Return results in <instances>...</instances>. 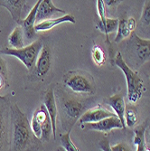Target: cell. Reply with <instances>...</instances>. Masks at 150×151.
<instances>
[{"label": "cell", "mask_w": 150, "mask_h": 151, "mask_svg": "<svg viewBox=\"0 0 150 151\" xmlns=\"http://www.w3.org/2000/svg\"><path fill=\"white\" fill-rule=\"evenodd\" d=\"M11 119L13 124L12 150H24L34 140V133L26 115L17 104L11 106Z\"/></svg>", "instance_id": "obj_1"}, {"label": "cell", "mask_w": 150, "mask_h": 151, "mask_svg": "<svg viewBox=\"0 0 150 151\" xmlns=\"http://www.w3.org/2000/svg\"><path fill=\"white\" fill-rule=\"evenodd\" d=\"M30 125H31V129H32V131H33L34 137L36 139H40L41 138H42V128H41L40 123L34 115H33Z\"/></svg>", "instance_id": "obj_24"}, {"label": "cell", "mask_w": 150, "mask_h": 151, "mask_svg": "<svg viewBox=\"0 0 150 151\" xmlns=\"http://www.w3.org/2000/svg\"><path fill=\"white\" fill-rule=\"evenodd\" d=\"M62 83L74 93L92 95L96 91V85L92 76L85 72H68L63 75Z\"/></svg>", "instance_id": "obj_4"}, {"label": "cell", "mask_w": 150, "mask_h": 151, "mask_svg": "<svg viewBox=\"0 0 150 151\" xmlns=\"http://www.w3.org/2000/svg\"><path fill=\"white\" fill-rule=\"evenodd\" d=\"M145 132H146V124H142L139 127H137L134 129V139L133 142L137 147L138 151H146L150 150L148 147L146 146V137H145Z\"/></svg>", "instance_id": "obj_17"}, {"label": "cell", "mask_w": 150, "mask_h": 151, "mask_svg": "<svg viewBox=\"0 0 150 151\" xmlns=\"http://www.w3.org/2000/svg\"><path fill=\"white\" fill-rule=\"evenodd\" d=\"M127 48L129 58L137 63L138 66L150 60V39L140 38L132 32L128 41Z\"/></svg>", "instance_id": "obj_6"}, {"label": "cell", "mask_w": 150, "mask_h": 151, "mask_svg": "<svg viewBox=\"0 0 150 151\" xmlns=\"http://www.w3.org/2000/svg\"><path fill=\"white\" fill-rule=\"evenodd\" d=\"M111 150L112 151H126V150H130L129 147L125 144V143H118L114 146H111Z\"/></svg>", "instance_id": "obj_28"}, {"label": "cell", "mask_w": 150, "mask_h": 151, "mask_svg": "<svg viewBox=\"0 0 150 151\" xmlns=\"http://www.w3.org/2000/svg\"><path fill=\"white\" fill-rule=\"evenodd\" d=\"M5 135H6V124H5V118L2 111L0 109V150L4 147L5 141Z\"/></svg>", "instance_id": "obj_26"}, {"label": "cell", "mask_w": 150, "mask_h": 151, "mask_svg": "<svg viewBox=\"0 0 150 151\" xmlns=\"http://www.w3.org/2000/svg\"><path fill=\"white\" fill-rule=\"evenodd\" d=\"M141 22L146 24H150V0H146L142 9Z\"/></svg>", "instance_id": "obj_25"}, {"label": "cell", "mask_w": 150, "mask_h": 151, "mask_svg": "<svg viewBox=\"0 0 150 151\" xmlns=\"http://www.w3.org/2000/svg\"><path fill=\"white\" fill-rule=\"evenodd\" d=\"M44 104L47 109V112L50 116L52 126V133H53V139H55L56 136V121L58 116V107L57 102L55 101V96H54L53 90L50 88L44 97Z\"/></svg>", "instance_id": "obj_12"}, {"label": "cell", "mask_w": 150, "mask_h": 151, "mask_svg": "<svg viewBox=\"0 0 150 151\" xmlns=\"http://www.w3.org/2000/svg\"><path fill=\"white\" fill-rule=\"evenodd\" d=\"M70 133H71V130H68L67 133L60 136L62 146L64 148V150H66V151H78L79 150L78 147L72 143V141L71 139Z\"/></svg>", "instance_id": "obj_23"}, {"label": "cell", "mask_w": 150, "mask_h": 151, "mask_svg": "<svg viewBox=\"0 0 150 151\" xmlns=\"http://www.w3.org/2000/svg\"><path fill=\"white\" fill-rule=\"evenodd\" d=\"M59 109L62 119L63 129L66 130H72V127L80 119L84 112V106L83 102L69 94L62 93L60 97L59 95Z\"/></svg>", "instance_id": "obj_3"}, {"label": "cell", "mask_w": 150, "mask_h": 151, "mask_svg": "<svg viewBox=\"0 0 150 151\" xmlns=\"http://www.w3.org/2000/svg\"><path fill=\"white\" fill-rule=\"evenodd\" d=\"M27 0H0V6L6 8L11 17L17 24L21 21V13L23 6Z\"/></svg>", "instance_id": "obj_16"}, {"label": "cell", "mask_w": 150, "mask_h": 151, "mask_svg": "<svg viewBox=\"0 0 150 151\" xmlns=\"http://www.w3.org/2000/svg\"><path fill=\"white\" fill-rule=\"evenodd\" d=\"M70 22L72 24H75L76 20L75 17L71 15V14H65L61 17H56V18H49L44 21H41L39 23H36L34 25V30L36 32H44V31H48L53 28L54 26H56L60 24Z\"/></svg>", "instance_id": "obj_14"}, {"label": "cell", "mask_w": 150, "mask_h": 151, "mask_svg": "<svg viewBox=\"0 0 150 151\" xmlns=\"http://www.w3.org/2000/svg\"><path fill=\"white\" fill-rule=\"evenodd\" d=\"M118 19L116 18H106L105 21H99L96 24V28H98L101 33L106 35L107 42H108V35L115 32L118 26Z\"/></svg>", "instance_id": "obj_19"}, {"label": "cell", "mask_w": 150, "mask_h": 151, "mask_svg": "<svg viewBox=\"0 0 150 151\" xmlns=\"http://www.w3.org/2000/svg\"><path fill=\"white\" fill-rule=\"evenodd\" d=\"M8 44L12 48H22L24 46V33L21 25L17 26L8 36Z\"/></svg>", "instance_id": "obj_18"}, {"label": "cell", "mask_w": 150, "mask_h": 151, "mask_svg": "<svg viewBox=\"0 0 150 151\" xmlns=\"http://www.w3.org/2000/svg\"><path fill=\"white\" fill-rule=\"evenodd\" d=\"M97 13L100 17V21L103 22L106 20V5L103 0H97Z\"/></svg>", "instance_id": "obj_27"}, {"label": "cell", "mask_w": 150, "mask_h": 151, "mask_svg": "<svg viewBox=\"0 0 150 151\" xmlns=\"http://www.w3.org/2000/svg\"><path fill=\"white\" fill-rule=\"evenodd\" d=\"M131 31L129 30L128 26L127 24V19H120L118 21V26L117 29V34L114 38L115 43H119L122 40L128 38L131 35Z\"/></svg>", "instance_id": "obj_20"}, {"label": "cell", "mask_w": 150, "mask_h": 151, "mask_svg": "<svg viewBox=\"0 0 150 151\" xmlns=\"http://www.w3.org/2000/svg\"><path fill=\"white\" fill-rule=\"evenodd\" d=\"M127 24L128 26V28L131 32H134L136 27H137V22H136L134 17H129L127 19Z\"/></svg>", "instance_id": "obj_29"}, {"label": "cell", "mask_w": 150, "mask_h": 151, "mask_svg": "<svg viewBox=\"0 0 150 151\" xmlns=\"http://www.w3.org/2000/svg\"><path fill=\"white\" fill-rule=\"evenodd\" d=\"M100 150H105V151H108V150H111V146L110 145V143H108V141L107 139H103L100 142Z\"/></svg>", "instance_id": "obj_31"}, {"label": "cell", "mask_w": 150, "mask_h": 151, "mask_svg": "<svg viewBox=\"0 0 150 151\" xmlns=\"http://www.w3.org/2000/svg\"><path fill=\"white\" fill-rule=\"evenodd\" d=\"M34 115L38 119L41 128H42V139L44 141H48L51 138V135L52 132V121L50 119V116L47 112V109L44 105H41L40 108H38L34 111Z\"/></svg>", "instance_id": "obj_11"}, {"label": "cell", "mask_w": 150, "mask_h": 151, "mask_svg": "<svg viewBox=\"0 0 150 151\" xmlns=\"http://www.w3.org/2000/svg\"><path fill=\"white\" fill-rule=\"evenodd\" d=\"M52 65V51L47 45H43L34 64L35 74L38 78H44Z\"/></svg>", "instance_id": "obj_8"}, {"label": "cell", "mask_w": 150, "mask_h": 151, "mask_svg": "<svg viewBox=\"0 0 150 151\" xmlns=\"http://www.w3.org/2000/svg\"><path fill=\"white\" fill-rule=\"evenodd\" d=\"M0 73L6 75V61L0 55Z\"/></svg>", "instance_id": "obj_32"}, {"label": "cell", "mask_w": 150, "mask_h": 151, "mask_svg": "<svg viewBox=\"0 0 150 151\" xmlns=\"http://www.w3.org/2000/svg\"><path fill=\"white\" fill-rule=\"evenodd\" d=\"M5 75L0 73V90H1L4 86V83H5Z\"/></svg>", "instance_id": "obj_33"}, {"label": "cell", "mask_w": 150, "mask_h": 151, "mask_svg": "<svg viewBox=\"0 0 150 151\" xmlns=\"http://www.w3.org/2000/svg\"><path fill=\"white\" fill-rule=\"evenodd\" d=\"M106 6L108 7H113L118 6V4H120L123 0H103Z\"/></svg>", "instance_id": "obj_30"}, {"label": "cell", "mask_w": 150, "mask_h": 151, "mask_svg": "<svg viewBox=\"0 0 150 151\" xmlns=\"http://www.w3.org/2000/svg\"><path fill=\"white\" fill-rule=\"evenodd\" d=\"M81 127L87 128L90 130L100 131V132H108L113 129H123L124 126L120 121L119 118L117 115L107 117L101 120L96 122H90V123H83L81 124Z\"/></svg>", "instance_id": "obj_7"}, {"label": "cell", "mask_w": 150, "mask_h": 151, "mask_svg": "<svg viewBox=\"0 0 150 151\" xmlns=\"http://www.w3.org/2000/svg\"><path fill=\"white\" fill-rule=\"evenodd\" d=\"M105 102L110 105L115 112V114L119 118L120 121L124 126V129L126 128V123H125V112H126V103L124 101L123 96L119 93L114 94L111 97L106 99Z\"/></svg>", "instance_id": "obj_15"}, {"label": "cell", "mask_w": 150, "mask_h": 151, "mask_svg": "<svg viewBox=\"0 0 150 151\" xmlns=\"http://www.w3.org/2000/svg\"><path fill=\"white\" fill-rule=\"evenodd\" d=\"M42 0H38L35 3V5L32 7L29 14L24 19H21V21L18 23L19 25L22 26V28L24 33V36L27 40H32L35 36L36 31L34 30V25L36 23V14L38 11V7L40 6V3Z\"/></svg>", "instance_id": "obj_10"}, {"label": "cell", "mask_w": 150, "mask_h": 151, "mask_svg": "<svg viewBox=\"0 0 150 151\" xmlns=\"http://www.w3.org/2000/svg\"><path fill=\"white\" fill-rule=\"evenodd\" d=\"M56 14L65 15L66 12L61 8L56 7L53 5L52 0H42L36 14V22L39 23L41 21L52 18V17L56 15Z\"/></svg>", "instance_id": "obj_13"}, {"label": "cell", "mask_w": 150, "mask_h": 151, "mask_svg": "<svg viewBox=\"0 0 150 151\" xmlns=\"http://www.w3.org/2000/svg\"><path fill=\"white\" fill-rule=\"evenodd\" d=\"M125 123L128 128H134L138 123L137 111L133 107L126 108L125 112Z\"/></svg>", "instance_id": "obj_22"}, {"label": "cell", "mask_w": 150, "mask_h": 151, "mask_svg": "<svg viewBox=\"0 0 150 151\" xmlns=\"http://www.w3.org/2000/svg\"><path fill=\"white\" fill-rule=\"evenodd\" d=\"M42 47H43L42 41L37 40L35 42L30 44L29 45L24 46L18 49L5 47L2 50H0V54H5V55L16 57L19 59L28 70H33L36 59L38 57V54Z\"/></svg>", "instance_id": "obj_5"}, {"label": "cell", "mask_w": 150, "mask_h": 151, "mask_svg": "<svg viewBox=\"0 0 150 151\" xmlns=\"http://www.w3.org/2000/svg\"><path fill=\"white\" fill-rule=\"evenodd\" d=\"M114 63L123 73L127 81L128 99L132 104L137 103L142 97L145 91L144 81L139 74L135 72L124 60L121 52H118L114 58Z\"/></svg>", "instance_id": "obj_2"}, {"label": "cell", "mask_w": 150, "mask_h": 151, "mask_svg": "<svg viewBox=\"0 0 150 151\" xmlns=\"http://www.w3.org/2000/svg\"><path fill=\"white\" fill-rule=\"evenodd\" d=\"M114 115H116V114L99 104L91 109H87L86 111H84L83 113V115L80 117L79 121L80 124H83V123H90V122H96V121L101 120L107 117L114 116Z\"/></svg>", "instance_id": "obj_9"}, {"label": "cell", "mask_w": 150, "mask_h": 151, "mask_svg": "<svg viewBox=\"0 0 150 151\" xmlns=\"http://www.w3.org/2000/svg\"><path fill=\"white\" fill-rule=\"evenodd\" d=\"M91 57L95 63V64L98 66H102L105 64L106 56L103 50L99 45H94L91 49Z\"/></svg>", "instance_id": "obj_21"}]
</instances>
